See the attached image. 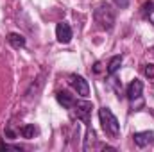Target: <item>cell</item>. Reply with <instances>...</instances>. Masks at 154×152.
<instances>
[{"label": "cell", "instance_id": "obj_1", "mask_svg": "<svg viewBox=\"0 0 154 152\" xmlns=\"http://www.w3.org/2000/svg\"><path fill=\"white\" fill-rule=\"evenodd\" d=\"M93 20L102 31H111L115 27V20H116V13L113 9V5L108 4V2L97 4V7L93 11Z\"/></svg>", "mask_w": 154, "mask_h": 152}, {"label": "cell", "instance_id": "obj_2", "mask_svg": "<svg viewBox=\"0 0 154 152\" xmlns=\"http://www.w3.org/2000/svg\"><path fill=\"white\" fill-rule=\"evenodd\" d=\"M99 118H100L104 132L109 138H118L120 136V123H118L116 116L113 114V111L109 108H100L99 109Z\"/></svg>", "mask_w": 154, "mask_h": 152}, {"label": "cell", "instance_id": "obj_3", "mask_svg": "<svg viewBox=\"0 0 154 152\" xmlns=\"http://www.w3.org/2000/svg\"><path fill=\"white\" fill-rule=\"evenodd\" d=\"M70 109L74 111L77 120H81L86 125L90 123V116H91V109H93V104L90 100H74Z\"/></svg>", "mask_w": 154, "mask_h": 152}, {"label": "cell", "instance_id": "obj_4", "mask_svg": "<svg viewBox=\"0 0 154 152\" xmlns=\"http://www.w3.org/2000/svg\"><path fill=\"white\" fill-rule=\"evenodd\" d=\"M68 82H70V86L77 91V95H81L82 99H86V97L90 95V84H88V81L82 75L72 74V75L68 77Z\"/></svg>", "mask_w": 154, "mask_h": 152}, {"label": "cell", "instance_id": "obj_5", "mask_svg": "<svg viewBox=\"0 0 154 152\" xmlns=\"http://www.w3.org/2000/svg\"><path fill=\"white\" fill-rule=\"evenodd\" d=\"M56 38L63 45L70 43V39H72V27H70L68 22H59L56 25Z\"/></svg>", "mask_w": 154, "mask_h": 152}, {"label": "cell", "instance_id": "obj_6", "mask_svg": "<svg viewBox=\"0 0 154 152\" xmlns=\"http://www.w3.org/2000/svg\"><path fill=\"white\" fill-rule=\"evenodd\" d=\"M133 141L136 147L143 149L147 145L154 143V131H142V132H134L133 134Z\"/></svg>", "mask_w": 154, "mask_h": 152}, {"label": "cell", "instance_id": "obj_7", "mask_svg": "<svg viewBox=\"0 0 154 152\" xmlns=\"http://www.w3.org/2000/svg\"><path fill=\"white\" fill-rule=\"evenodd\" d=\"M142 93H143V82L140 79H133L127 86V99L131 102H134L142 97Z\"/></svg>", "mask_w": 154, "mask_h": 152}, {"label": "cell", "instance_id": "obj_8", "mask_svg": "<svg viewBox=\"0 0 154 152\" xmlns=\"http://www.w3.org/2000/svg\"><path fill=\"white\" fill-rule=\"evenodd\" d=\"M56 99H57V102H59L63 108H66V109H70L72 104H74V99H72V95H70L68 91H57V93H56Z\"/></svg>", "mask_w": 154, "mask_h": 152}, {"label": "cell", "instance_id": "obj_9", "mask_svg": "<svg viewBox=\"0 0 154 152\" xmlns=\"http://www.w3.org/2000/svg\"><path fill=\"white\" fill-rule=\"evenodd\" d=\"M7 41H9V45L13 48H23L25 47V38L22 34H18V32H11L7 36Z\"/></svg>", "mask_w": 154, "mask_h": 152}, {"label": "cell", "instance_id": "obj_10", "mask_svg": "<svg viewBox=\"0 0 154 152\" xmlns=\"http://www.w3.org/2000/svg\"><path fill=\"white\" fill-rule=\"evenodd\" d=\"M120 66H122V56H113L109 59V63H108V68H106L108 75H115L116 72L120 70Z\"/></svg>", "mask_w": 154, "mask_h": 152}, {"label": "cell", "instance_id": "obj_11", "mask_svg": "<svg viewBox=\"0 0 154 152\" xmlns=\"http://www.w3.org/2000/svg\"><path fill=\"white\" fill-rule=\"evenodd\" d=\"M20 134L25 138V140H32L36 134H38V127L34 123H27L23 127H20Z\"/></svg>", "mask_w": 154, "mask_h": 152}, {"label": "cell", "instance_id": "obj_12", "mask_svg": "<svg viewBox=\"0 0 154 152\" xmlns=\"http://www.w3.org/2000/svg\"><path fill=\"white\" fill-rule=\"evenodd\" d=\"M95 143V132L93 129H88L86 131V140H84V150H90V147Z\"/></svg>", "mask_w": 154, "mask_h": 152}, {"label": "cell", "instance_id": "obj_13", "mask_svg": "<svg viewBox=\"0 0 154 152\" xmlns=\"http://www.w3.org/2000/svg\"><path fill=\"white\" fill-rule=\"evenodd\" d=\"M143 9H145V11H143V14L151 20V23L154 25V2H147Z\"/></svg>", "mask_w": 154, "mask_h": 152}, {"label": "cell", "instance_id": "obj_14", "mask_svg": "<svg viewBox=\"0 0 154 152\" xmlns=\"http://www.w3.org/2000/svg\"><path fill=\"white\" fill-rule=\"evenodd\" d=\"M143 74L149 79H154V65H145L143 66Z\"/></svg>", "mask_w": 154, "mask_h": 152}, {"label": "cell", "instance_id": "obj_15", "mask_svg": "<svg viewBox=\"0 0 154 152\" xmlns=\"http://www.w3.org/2000/svg\"><path fill=\"white\" fill-rule=\"evenodd\" d=\"M113 2H115L120 9H125V7L129 5V0H113Z\"/></svg>", "mask_w": 154, "mask_h": 152}]
</instances>
